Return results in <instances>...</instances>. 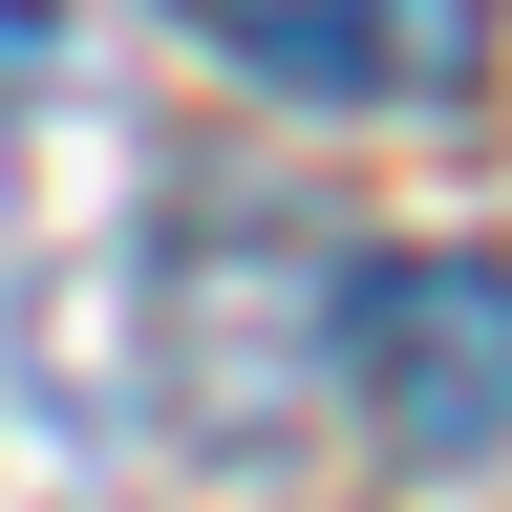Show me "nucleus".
I'll return each mask as SVG.
<instances>
[{
    "instance_id": "f257e3e1",
    "label": "nucleus",
    "mask_w": 512,
    "mask_h": 512,
    "mask_svg": "<svg viewBox=\"0 0 512 512\" xmlns=\"http://www.w3.org/2000/svg\"><path fill=\"white\" fill-rule=\"evenodd\" d=\"M320 363H342V256L278 235V214H171V256H150V406H171V448H214V470L278 448Z\"/></svg>"
},
{
    "instance_id": "f03ea898",
    "label": "nucleus",
    "mask_w": 512,
    "mask_h": 512,
    "mask_svg": "<svg viewBox=\"0 0 512 512\" xmlns=\"http://www.w3.org/2000/svg\"><path fill=\"white\" fill-rule=\"evenodd\" d=\"M342 406H363L384 470H491L512 448V256L491 235L342 256Z\"/></svg>"
},
{
    "instance_id": "7ed1b4c3",
    "label": "nucleus",
    "mask_w": 512,
    "mask_h": 512,
    "mask_svg": "<svg viewBox=\"0 0 512 512\" xmlns=\"http://www.w3.org/2000/svg\"><path fill=\"white\" fill-rule=\"evenodd\" d=\"M171 22L299 107H470L491 86V0H171Z\"/></svg>"
}]
</instances>
